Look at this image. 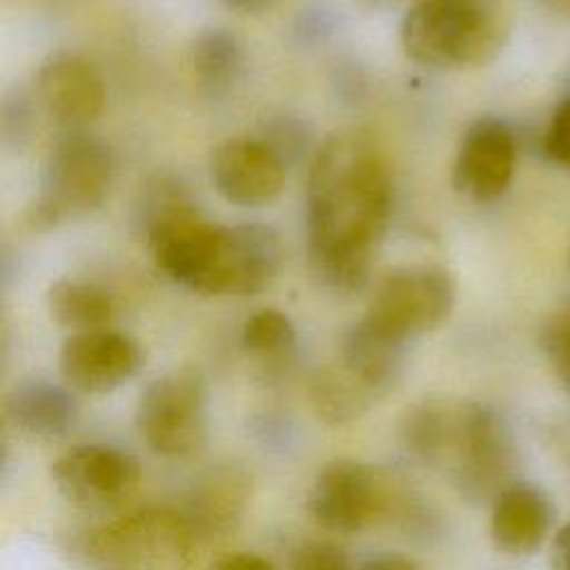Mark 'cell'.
I'll use <instances>...</instances> for the list:
<instances>
[{"label":"cell","mask_w":570,"mask_h":570,"mask_svg":"<svg viewBox=\"0 0 570 570\" xmlns=\"http://www.w3.org/2000/svg\"><path fill=\"white\" fill-rule=\"evenodd\" d=\"M392 212V171L381 142L365 129L325 138L307 171V256L321 283L358 292Z\"/></svg>","instance_id":"obj_1"},{"label":"cell","mask_w":570,"mask_h":570,"mask_svg":"<svg viewBox=\"0 0 570 570\" xmlns=\"http://www.w3.org/2000/svg\"><path fill=\"white\" fill-rule=\"evenodd\" d=\"M147 240L158 269L203 296L258 294L283 263V245L272 227L212 223L180 196L156 203L147 218Z\"/></svg>","instance_id":"obj_2"},{"label":"cell","mask_w":570,"mask_h":570,"mask_svg":"<svg viewBox=\"0 0 570 570\" xmlns=\"http://www.w3.org/2000/svg\"><path fill=\"white\" fill-rule=\"evenodd\" d=\"M399 441L419 461L441 470L470 503H492L512 483L517 445L508 421L490 405L459 396H425L399 416Z\"/></svg>","instance_id":"obj_3"},{"label":"cell","mask_w":570,"mask_h":570,"mask_svg":"<svg viewBox=\"0 0 570 570\" xmlns=\"http://www.w3.org/2000/svg\"><path fill=\"white\" fill-rule=\"evenodd\" d=\"M305 508L318 528L334 534L392 523L405 534L432 537L441 517L405 479L352 456L332 459L316 472Z\"/></svg>","instance_id":"obj_4"},{"label":"cell","mask_w":570,"mask_h":570,"mask_svg":"<svg viewBox=\"0 0 570 570\" xmlns=\"http://www.w3.org/2000/svg\"><path fill=\"white\" fill-rule=\"evenodd\" d=\"M503 0H419L401 22V47L428 69L463 71L490 65L508 45Z\"/></svg>","instance_id":"obj_5"},{"label":"cell","mask_w":570,"mask_h":570,"mask_svg":"<svg viewBox=\"0 0 570 570\" xmlns=\"http://www.w3.org/2000/svg\"><path fill=\"white\" fill-rule=\"evenodd\" d=\"M198 539L174 508H140L73 530L67 552L85 570H194Z\"/></svg>","instance_id":"obj_6"},{"label":"cell","mask_w":570,"mask_h":570,"mask_svg":"<svg viewBox=\"0 0 570 570\" xmlns=\"http://www.w3.org/2000/svg\"><path fill=\"white\" fill-rule=\"evenodd\" d=\"M209 387L203 372L180 365L151 379L136 403V430L165 459L196 454L207 441Z\"/></svg>","instance_id":"obj_7"},{"label":"cell","mask_w":570,"mask_h":570,"mask_svg":"<svg viewBox=\"0 0 570 570\" xmlns=\"http://www.w3.org/2000/svg\"><path fill=\"white\" fill-rule=\"evenodd\" d=\"M456 303V278L443 265L421 263L390 269L374 287L361 321L372 330L401 341L441 327Z\"/></svg>","instance_id":"obj_8"},{"label":"cell","mask_w":570,"mask_h":570,"mask_svg":"<svg viewBox=\"0 0 570 570\" xmlns=\"http://www.w3.org/2000/svg\"><path fill=\"white\" fill-rule=\"evenodd\" d=\"M114 180V156L109 147L85 131L73 129L49 151L40 191L31 205V223L51 227L69 216L96 209Z\"/></svg>","instance_id":"obj_9"},{"label":"cell","mask_w":570,"mask_h":570,"mask_svg":"<svg viewBox=\"0 0 570 570\" xmlns=\"http://www.w3.org/2000/svg\"><path fill=\"white\" fill-rule=\"evenodd\" d=\"M138 459L111 443H78L51 463L58 494L87 512H107L127 503L140 485Z\"/></svg>","instance_id":"obj_10"},{"label":"cell","mask_w":570,"mask_h":570,"mask_svg":"<svg viewBox=\"0 0 570 570\" xmlns=\"http://www.w3.org/2000/svg\"><path fill=\"white\" fill-rule=\"evenodd\" d=\"M142 363L140 343L111 327L69 334L58 352L62 383L80 394H109L134 379Z\"/></svg>","instance_id":"obj_11"},{"label":"cell","mask_w":570,"mask_h":570,"mask_svg":"<svg viewBox=\"0 0 570 570\" xmlns=\"http://www.w3.org/2000/svg\"><path fill=\"white\" fill-rule=\"evenodd\" d=\"M209 178L225 200L240 207H261L283 191L285 163L267 140L232 136L212 149Z\"/></svg>","instance_id":"obj_12"},{"label":"cell","mask_w":570,"mask_h":570,"mask_svg":"<svg viewBox=\"0 0 570 570\" xmlns=\"http://www.w3.org/2000/svg\"><path fill=\"white\" fill-rule=\"evenodd\" d=\"M517 167V140L512 129L494 118H476L463 134L452 165L456 191L479 203L503 196Z\"/></svg>","instance_id":"obj_13"},{"label":"cell","mask_w":570,"mask_h":570,"mask_svg":"<svg viewBox=\"0 0 570 570\" xmlns=\"http://www.w3.org/2000/svg\"><path fill=\"white\" fill-rule=\"evenodd\" d=\"M36 91L45 111L60 125L80 129L96 120L107 102L100 69L82 53H53L36 76Z\"/></svg>","instance_id":"obj_14"},{"label":"cell","mask_w":570,"mask_h":570,"mask_svg":"<svg viewBox=\"0 0 570 570\" xmlns=\"http://www.w3.org/2000/svg\"><path fill=\"white\" fill-rule=\"evenodd\" d=\"M252 479L236 463L205 470L191 485L180 510L200 543L232 534L247 510Z\"/></svg>","instance_id":"obj_15"},{"label":"cell","mask_w":570,"mask_h":570,"mask_svg":"<svg viewBox=\"0 0 570 570\" xmlns=\"http://www.w3.org/2000/svg\"><path fill=\"white\" fill-rule=\"evenodd\" d=\"M554 521L550 497L530 481L508 483L490 503V539L510 557L537 552Z\"/></svg>","instance_id":"obj_16"},{"label":"cell","mask_w":570,"mask_h":570,"mask_svg":"<svg viewBox=\"0 0 570 570\" xmlns=\"http://www.w3.org/2000/svg\"><path fill=\"white\" fill-rule=\"evenodd\" d=\"M4 416L27 436L58 439L76 428L80 405L67 383L22 379L4 399Z\"/></svg>","instance_id":"obj_17"},{"label":"cell","mask_w":570,"mask_h":570,"mask_svg":"<svg viewBox=\"0 0 570 570\" xmlns=\"http://www.w3.org/2000/svg\"><path fill=\"white\" fill-rule=\"evenodd\" d=\"M407 343L394 341L356 321L341 341V365L374 399L392 392L403 376Z\"/></svg>","instance_id":"obj_18"},{"label":"cell","mask_w":570,"mask_h":570,"mask_svg":"<svg viewBox=\"0 0 570 570\" xmlns=\"http://www.w3.org/2000/svg\"><path fill=\"white\" fill-rule=\"evenodd\" d=\"M47 312L60 327L76 334L109 327L116 316V303L96 283L60 278L47 289Z\"/></svg>","instance_id":"obj_19"},{"label":"cell","mask_w":570,"mask_h":570,"mask_svg":"<svg viewBox=\"0 0 570 570\" xmlns=\"http://www.w3.org/2000/svg\"><path fill=\"white\" fill-rule=\"evenodd\" d=\"M307 396L314 414L325 425H347L376 401L341 363L318 367L309 379Z\"/></svg>","instance_id":"obj_20"},{"label":"cell","mask_w":570,"mask_h":570,"mask_svg":"<svg viewBox=\"0 0 570 570\" xmlns=\"http://www.w3.org/2000/svg\"><path fill=\"white\" fill-rule=\"evenodd\" d=\"M189 62L196 78L212 87H225L238 71L240 45L236 36L223 27L205 29L196 36L189 49Z\"/></svg>","instance_id":"obj_21"},{"label":"cell","mask_w":570,"mask_h":570,"mask_svg":"<svg viewBox=\"0 0 570 570\" xmlns=\"http://www.w3.org/2000/svg\"><path fill=\"white\" fill-rule=\"evenodd\" d=\"M296 343V327L292 318L274 307L256 309L245 318L240 330L243 350L265 363H278L289 356Z\"/></svg>","instance_id":"obj_22"},{"label":"cell","mask_w":570,"mask_h":570,"mask_svg":"<svg viewBox=\"0 0 570 570\" xmlns=\"http://www.w3.org/2000/svg\"><path fill=\"white\" fill-rule=\"evenodd\" d=\"M539 345L559 379L570 374V296L561 298L539 330Z\"/></svg>","instance_id":"obj_23"},{"label":"cell","mask_w":570,"mask_h":570,"mask_svg":"<svg viewBox=\"0 0 570 570\" xmlns=\"http://www.w3.org/2000/svg\"><path fill=\"white\" fill-rule=\"evenodd\" d=\"M289 570H354L347 552L334 541H305L289 561Z\"/></svg>","instance_id":"obj_24"},{"label":"cell","mask_w":570,"mask_h":570,"mask_svg":"<svg viewBox=\"0 0 570 570\" xmlns=\"http://www.w3.org/2000/svg\"><path fill=\"white\" fill-rule=\"evenodd\" d=\"M541 151L550 163L570 171V96L554 107L541 136Z\"/></svg>","instance_id":"obj_25"},{"label":"cell","mask_w":570,"mask_h":570,"mask_svg":"<svg viewBox=\"0 0 570 570\" xmlns=\"http://www.w3.org/2000/svg\"><path fill=\"white\" fill-rule=\"evenodd\" d=\"M356 570H428L416 559L401 552H381L363 561Z\"/></svg>","instance_id":"obj_26"},{"label":"cell","mask_w":570,"mask_h":570,"mask_svg":"<svg viewBox=\"0 0 570 570\" xmlns=\"http://www.w3.org/2000/svg\"><path fill=\"white\" fill-rule=\"evenodd\" d=\"M212 570H274V566L256 552H232L220 557Z\"/></svg>","instance_id":"obj_27"},{"label":"cell","mask_w":570,"mask_h":570,"mask_svg":"<svg viewBox=\"0 0 570 570\" xmlns=\"http://www.w3.org/2000/svg\"><path fill=\"white\" fill-rule=\"evenodd\" d=\"M550 561L554 570H570V521L554 534L550 546Z\"/></svg>","instance_id":"obj_28"},{"label":"cell","mask_w":570,"mask_h":570,"mask_svg":"<svg viewBox=\"0 0 570 570\" xmlns=\"http://www.w3.org/2000/svg\"><path fill=\"white\" fill-rule=\"evenodd\" d=\"M232 9L236 11H243V13H256V11H263L267 9L274 0H225Z\"/></svg>","instance_id":"obj_29"},{"label":"cell","mask_w":570,"mask_h":570,"mask_svg":"<svg viewBox=\"0 0 570 570\" xmlns=\"http://www.w3.org/2000/svg\"><path fill=\"white\" fill-rule=\"evenodd\" d=\"M548 11H552L557 18L570 22V0H543Z\"/></svg>","instance_id":"obj_30"},{"label":"cell","mask_w":570,"mask_h":570,"mask_svg":"<svg viewBox=\"0 0 570 570\" xmlns=\"http://www.w3.org/2000/svg\"><path fill=\"white\" fill-rule=\"evenodd\" d=\"M566 265H568V269H570V247H568V254H566Z\"/></svg>","instance_id":"obj_31"},{"label":"cell","mask_w":570,"mask_h":570,"mask_svg":"<svg viewBox=\"0 0 570 570\" xmlns=\"http://www.w3.org/2000/svg\"><path fill=\"white\" fill-rule=\"evenodd\" d=\"M561 381H563V383H566V385H568V390H570V374H568V376H566V379H561Z\"/></svg>","instance_id":"obj_32"}]
</instances>
